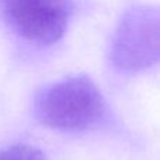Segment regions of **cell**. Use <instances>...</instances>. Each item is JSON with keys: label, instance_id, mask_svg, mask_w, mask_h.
<instances>
[{"label": "cell", "instance_id": "1", "mask_svg": "<svg viewBox=\"0 0 160 160\" xmlns=\"http://www.w3.org/2000/svg\"><path fill=\"white\" fill-rule=\"evenodd\" d=\"M105 104L96 83L87 76H70L42 87L34 100V115L58 131H84L101 121Z\"/></svg>", "mask_w": 160, "mask_h": 160}, {"label": "cell", "instance_id": "2", "mask_svg": "<svg viewBox=\"0 0 160 160\" xmlns=\"http://www.w3.org/2000/svg\"><path fill=\"white\" fill-rule=\"evenodd\" d=\"M111 61L118 69L136 72L160 62V7L128 10L115 30Z\"/></svg>", "mask_w": 160, "mask_h": 160}, {"label": "cell", "instance_id": "3", "mask_svg": "<svg viewBox=\"0 0 160 160\" xmlns=\"http://www.w3.org/2000/svg\"><path fill=\"white\" fill-rule=\"evenodd\" d=\"M0 6L8 25L35 45L58 42L72 16V0H0Z\"/></svg>", "mask_w": 160, "mask_h": 160}, {"label": "cell", "instance_id": "4", "mask_svg": "<svg viewBox=\"0 0 160 160\" xmlns=\"http://www.w3.org/2000/svg\"><path fill=\"white\" fill-rule=\"evenodd\" d=\"M0 160H45V156L30 145H14L0 150Z\"/></svg>", "mask_w": 160, "mask_h": 160}]
</instances>
